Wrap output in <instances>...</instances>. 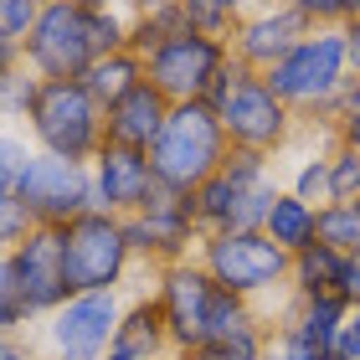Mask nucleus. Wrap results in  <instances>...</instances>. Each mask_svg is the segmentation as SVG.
Returning <instances> with one entry per match:
<instances>
[{"instance_id":"nucleus-1","label":"nucleus","mask_w":360,"mask_h":360,"mask_svg":"<svg viewBox=\"0 0 360 360\" xmlns=\"http://www.w3.org/2000/svg\"><path fill=\"white\" fill-rule=\"evenodd\" d=\"M283 191L273 180V160L268 155H248V150H226L221 170L206 180L201 191H191V211H195V232H263V217L273 206V195Z\"/></svg>"},{"instance_id":"nucleus-2","label":"nucleus","mask_w":360,"mask_h":360,"mask_svg":"<svg viewBox=\"0 0 360 360\" xmlns=\"http://www.w3.org/2000/svg\"><path fill=\"white\" fill-rule=\"evenodd\" d=\"M144 160H150V175H155L160 191H175V195L201 191L206 180L221 170V160H226L221 119L206 103H175Z\"/></svg>"},{"instance_id":"nucleus-3","label":"nucleus","mask_w":360,"mask_h":360,"mask_svg":"<svg viewBox=\"0 0 360 360\" xmlns=\"http://www.w3.org/2000/svg\"><path fill=\"white\" fill-rule=\"evenodd\" d=\"M26 129L37 139V155L68 160V165H93V155L103 150V108L88 98L83 83H41Z\"/></svg>"},{"instance_id":"nucleus-4","label":"nucleus","mask_w":360,"mask_h":360,"mask_svg":"<svg viewBox=\"0 0 360 360\" xmlns=\"http://www.w3.org/2000/svg\"><path fill=\"white\" fill-rule=\"evenodd\" d=\"M57 232H62V273H68L72 293H119L129 263H134L119 217L93 206L83 217H72L68 226H57Z\"/></svg>"},{"instance_id":"nucleus-5","label":"nucleus","mask_w":360,"mask_h":360,"mask_svg":"<svg viewBox=\"0 0 360 360\" xmlns=\"http://www.w3.org/2000/svg\"><path fill=\"white\" fill-rule=\"evenodd\" d=\"M263 83L273 88V98L288 113H314V108H324L340 88L350 83L340 31H309L288 57H278L273 68L263 72Z\"/></svg>"},{"instance_id":"nucleus-6","label":"nucleus","mask_w":360,"mask_h":360,"mask_svg":"<svg viewBox=\"0 0 360 360\" xmlns=\"http://www.w3.org/2000/svg\"><path fill=\"white\" fill-rule=\"evenodd\" d=\"M195 263L206 268V278L237 299H257L288 283V252H278L263 232H211L195 242Z\"/></svg>"},{"instance_id":"nucleus-7","label":"nucleus","mask_w":360,"mask_h":360,"mask_svg":"<svg viewBox=\"0 0 360 360\" xmlns=\"http://www.w3.org/2000/svg\"><path fill=\"white\" fill-rule=\"evenodd\" d=\"M93 62L83 0H46L37 11V26L21 41V68H31L41 83H77Z\"/></svg>"},{"instance_id":"nucleus-8","label":"nucleus","mask_w":360,"mask_h":360,"mask_svg":"<svg viewBox=\"0 0 360 360\" xmlns=\"http://www.w3.org/2000/svg\"><path fill=\"white\" fill-rule=\"evenodd\" d=\"M226 41H211V37H195V31L180 26L175 37H165L144 57V83H150L165 103H201L206 88L217 83V72L226 68Z\"/></svg>"},{"instance_id":"nucleus-9","label":"nucleus","mask_w":360,"mask_h":360,"mask_svg":"<svg viewBox=\"0 0 360 360\" xmlns=\"http://www.w3.org/2000/svg\"><path fill=\"white\" fill-rule=\"evenodd\" d=\"M221 119V134H226V150H248V155H268L283 150L288 134H293V113L273 98V88L263 83L257 72H248L242 83L211 108Z\"/></svg>"},{"instance_id":"nucleus-10","label":"nucleus","mask_w":360,"mask_h":360,"mask_svg":"<svg viewBox=\"0 0 360 360\" xmlns=\"http://www.w3.org/2000/svg\"><path fill=\"white\" fill-rule=\"evenodd\" d=\"M15 201L37 226H68L72 217L93 211V175L88 165H68L52 155H31L21 180H15Z\"/></svg>"},{"instance_id":"nucleus-11","label":"nucleus","mask_w":360,"mask_h":360,"mask_svg":"<svg viewBox=\"0 0 360 360\" xmlns=\"http://www.w3.org/2000/svg\"><path fill=\"white\" fill-rule=\"evenodd\" d=\"M124 242L129 252L144 257V263H186L191 248L201 242V232H195V211H191V195H175V191H160L144 201V211H134V217H124Z\"/></svg>"},{"instance_id":"nucleus-12","label":"nucleus","mask_w":360,"mask_h":360,"mask_svg":"<svg viewBox=\"0 0 360 360\" xmlns=\"http://www.w3.org/2000/svg\"><path fill=\"white\" fill-rule=\"evenodd\" d=\"M119 293H72L46 314V345L52 360H103L119 335Z\"/></svg>"},{"instance_id":"nucleus-13","label":"nucleus","mask_w":360,"mask_h":360,"mask_svg":"<svg viewBox=\"0 0 360 360\" xmlns=\"http://www.w3.org/2000/svg\"><path fill=\"white\" fill-rule=\"evenodd\" d=\"M211 299H217V283L206 278V268L195 263V257L160 268L155 304H160V314H165L170 355H191V350L206 345V314H211Z\"/></svg>"},{"instance_id":"nucleus-14","label":"nucleus","mask_w":360,"mask_h":360,"mask_svg":"<svg viewBox=\"0 0 360 360\" xmlns=\"http://www.w3.org/2000/svg\"><path fill=\"white\" fill-rule=\"evenodd\" d=\"M6 263H11V278H15V288H21L31 319H46L57 304L72 299L68 273H62V232L57 226H31L21 248L6 252Z\"/></svg>"},{"instance_id":"nucleus-15","label":"nucleus","mask_w":360,"mask_h":360,"mask_svg":"<svg viewBox=\"0 0 360 360\" xmlns=\"http://www.w3.org/2000/svg\"><path fill=\"white\" fill-rule=\"evenodd\" d=\"M304 37H309V26H304L299 6H257V11H242L226 52H232V62H242L248 72L263 77L273 62L288 57Z\"/></svg>"},{"instance_id":"nucleus-16","label":"nucleus","mask_w":360,"mask_h":360,"mask_svg":"<svg viewBox=\"0 0 360 360\" xmlns=\"http://www.w3.org/2000/svg\"><path fill=\"white\" fill-rule=\"evenodd\" d=\"M93 206L108 211V217H134V211H144V201L155 195V175H150V160L134 155V150H113V144H103V150L93 155Z\"/></svg>"},{"instance_id":"nucleus-17","label":"nucleus","mask_w":360,"mask_h":360,"mask_svg":"<svg viewBox=\"0 0 360 360\" xmlns=\"http://www.w3.org/2000/svg\"><path fill=\"white\" fill-rule=\"evenodd\" d=\"M165 119H170V103H165L150 83H139L134 93H124L119 103L103 108V144H113V150H134V155H150V144L160 139Z\"/></svg>"},{"instance_id":"nucleus-18","label":"nucleus","mask_w":360,"mask_h":360,"mask_svg":"<svg viewBox=\"0 0 360 360\" xmlns=\"http://www.w3.org/2000/svg\"><path fill=\"white\" fill-rule=\"evenodd\" d=\"M113 340H119V345H124L129 355H134V360H165V355H170L165 314H160L155 293L124 309V314H119V335H113Z\"/></svg>"},{"instance_id":"nucleus-19","label":"nucleus","mask_w":360,"mask_h":360,"mask_svg":"<svg viewBox=\"0 0 360 360\" xmlns=\"http://www.w3.org/2000/svg\"><path fill=\"white\" fill-rule=\"evenodd\" d=\"M314 217H319L314 206H304L299 195L278 191V195H273V206H268V217H263V237L273 242L278 252L299 257L304 248H314Z\"/></svg>"},{"instance_id":"nucleus-20","label":"nucleus","mask_w":360,"mask_h":360,"mask_svg":"<svg viewBox=\"0 0 360 360\" xmlns=\"http://www.w3.org/2000/svg\"><path fill=\"white\" fill-rule=\"evenodd\" d=\"M77 83L88 88V98L98 108H108V103H119L124 93H134L144 83V62L134 52H108V57H93L88 72L77 77Z\"/></svg>"},{"instance_id":"nucleus-21","label":"nucleus","mask_w":360,"mask_h":360,"mask_svg":"<svg viewBox=\"0 0 360 360\" xmlns=\"http://www.w3.org/2000/svg\"><path fill=\"white\" fill-rule=\"evenodd\" d=\"M340 263H345V257L330 252L324 242L304 248L299 257H288V283H293V293H299V304H304V299H330V293H335V278H340Z\"/></svg>"},{"instance_id":"nucleus-22","label":"nucleus","mask_w":360,"mask_h":360,"mask_svg":"<svg viewBox=\"0 0 360 360\" xmlns=\"http://www.w3.org/2000/svg\"><path fill=\"white\" fill-rule=\"evenodd\" d=\"M314 242H324L340 257H360V206L355 201H330L314 217Z\"/></svg>"},{"instance_id":"nucleus-23","label":"nucleus","mask_w":360,"mask_h":360,"mask_svg":"<svg viewBox=\"0 0 360 360\" xmlns=\"http://www.w3.org/2000/svg\"><path fill=\"white\" fill-rule=\"evenodd\" d=\"M129 21H134V11H124V6H88L83 0V26H88L93 57L129 52Z\"/></svg>"},{"instance_id":"nucleus-24","label":"nucleus","mask_w":360,"mask_h":360,"mask_svg":"<svg viewBox=\"0 0 360 360\" xmlns=\"http://www.w3.org/2000/svg\"><path fill=\"white\" fill-rule=\"evenodd\" d=\"M180 11H186V31L211 41H232V31L242 21V6H226V0H180Z\"/></svg>"},{"instance_id":"nucleus-25","label":"nucleus","mask_w":360,"mask_h":360,"mask_svg":"<svg viewBox=\"0 0 360 360\" xmlns=\"http://www.w3.org/2000/svg\"><path fill=\"white\" fill-rule=\"evenodd\" d=\"M288 195H299L304 206H314V211H324L335 201L330 195V160L324 155H309V160H299V170H293V180L283 186Z\"/></svg>"},{"instance_id":"nucleus-26","label":"nucleus","mask_w":360,"mask_h":360,"mask_svg":"<svg viewBox=\"0 0 360 360\" xmlns=\"http://www.w3.org/2000/svg\"><path fill=\"white\" fill-rule=\"evenodd\" d=\"M37 88H41V77L31 72V68H6L0 72V119H26L31 103H37Z\"/></svg>"},{"instance_id":"nucleus-27","label":"nucleus","mask_w":360,"mask_h":360,"mask_svg":"<svg viewBox=\"0 0 360 360\" xmlns=\"http://www.w3.org/2000/svg\"><path fill=\"white\" fill-rule=\"evenodd\" d=\"M309 119H314V124H324V129H330L335 139L355 134V129H360V83L350 77V83L340 88V93H335V98H330V103H324V108H314V113H309Z\"/></svg>"},{"instance_id":"nucleus-28","label":"nucleus","mask_w":360,"mask_h":360,"mask_svg":"<svg viewBox=\"0 0 360 360\" xmlns=\"http://www.w3.org/2000/svg\"><path fill=\"white\" fill-rule=\"evenodd\" d=\"M340 319H345V304H340L335 293H330V299H304L299 309H293V324H299L304 335H314L319 345H330V340H335Z\"/></svg>"},{"instance_id":"nucleus-29","label":"nucleus","mask_w":360,"mask_h":360,"mask_svg":"<svg viewBox=\"0 0 360 360\" xmlns=\"http://www.w3.org/2000/svg\"><path fill=\"white\" fill-rule=\"evenodd\" d=\"M268 360H330V345H319L314 335H304L288 314L278 324V335H268Z\"/></svg>"},{"instance_id":"nucleus-30","label":"nucleus","mask_w":360,"mask_h":360,"mask_svg":"<svg viewBox=\"0 0 360 360\" xmlns=\"http://www.w3.org/2000/svg\"><path fill=\"white\" fill-rule=\"evenodd\" d=\"M324 160H330V195L335 201H360V150L335 144Z\"/></svg>"},{"instance_id":"nucleus-31","label":"nucleus","mask_w":360,"mask_h":360,"mask_svg":"<svg viewBox=\"0 0 360 360\" xmlns=\"http://www.w3.org/2000/svg\"><path fill=\"white\" fill-rule=\"evenodd\" d=\"M31 324V309L21 299V288H15V278H11V263L0 257V335H21Z\"/></svg>"},{"instance_id":"nucleus-32","label":"nucleus","mask_w":360,"mask_h":360,"mask_svg":"<svg viewBox=\"0 0 360 360\" xmlns=\"http://www.w3.org/2000/svg\"><path fill=\"white\" fill-rule=\"evenodd\" d=\"M31 226H37V221H31V217H26V206H21V201H15V191H0V257H6V252H15V248H21V242H26V232H31Z\"/></svg>"},{"instance_id":"nucleus-33","label":"nucleus","mask_w":360,"mask_h":360,"mask_svg":"<svg viewBox=\"0 0 360 360\" xmlns=\"http://www.w3.org/2000/svg\"><path fill=\"white\" fill-rule=\"evenodd\" d=\"M37 11H41V0H0V37L21 46L31 37V26H37Z\"/></svg>"},{"instance_id":"nucleus-34","label":"nucleus","mask_w":360,"mask_h":360,"mask_svg":"<svg viewBox=\"0 0 360 360\" xmlns=\"http://www.w3.org/2000/svg\"><path fill=\"white\" fill-rule=\"evenodd\" d=\"M37 155L26 139H15V134H6L0 129V191H15V180H21V170H26V160Z\"/></svg>"},{"instance_id":"nucleus-35","label":"nucleus","mask_w":360,"mask_h":360,"mask_svg":"<svg viewBox=\"0 0 360 360\" xmlns=\"http://www.w3.org/2000/svg\"><path fill=\"white\" fill-rule=\"evenodd\" d=\"M330 360H360V309H345V319L330 340Z\"/></svg>"},{"instance_id":"nucleus-36","label":"nucleus","mask_w":360,"mask_h":360,"mask_svg":"<svg viewBox=\"0 0 360 360\" xmlns=\"http://www.w3.org/2000/svg\"><path fill=\"white\" fill-rule=\"evenodd\" d=\"M335 299L345 309H360V257H345L340 263V278H335Z\"/></svg>"},{"instance_id":"nucleus-37","label":"nucleus","mask_w":360,"mask_h":360,"mask_svg":"<svg viewBox=\"0 0 360 360\" xmlns=\"http://www.w3.org/2000/svg\"><path fill=\"white\" fill-rule=\"evenodd\" d=\"M340 46H345V72L360 83V6H355V15L345 26H340Z\"/></svg>"},{"instance_id":"nucleus-38","label":"nucleus","mask_w":360,"mask_h":360,"mask_svg":"<svg viewBox=\"0 0 360 360\" xmlns=\"http://www.w3.org/2000/svg\"><path fill=\"white\" fill-rule=\"evenodd\" d=\"M0 360H41L21 335H0Z\"/></svg>"},{"instance_id":"nucleus-39","label":"nucleus","mask_w":360,"mask_h":360,"mask_svg":"<svg viewBox=\"0 0 360 360\" xmlns=\"http://www.w3.org/2000/svg\"><path fill=\"white\" fill-rule=\"evenodd\" d=\"M15 62H21V46L0 37V72H6V68H15Z\"/></svg>"},{"instance_id":"nucleus-40","label":"nucleus","mask_w":360,"mask_h":360,"mask_svg":"<svg viewBox=\"0 0 360 360\" xmlns=\"http://www.w3.org/2000/svg\"><path fill=\"white\" fill-rule=\"evenodd\" d=\"M103 360H134V355H129V350L119 345V340H113V345H108V355H103Z\"/></svg>"},{"instance_id":"nucleus-41","label":"nucleus","mask_w":360,"mask_h":360,"mask_svg":"<svg viewBox=\"0 0 360 360\" xmlns=\"http://www.w3.org/2000/svg\"><path fill=\"white\" fill-rule=\"evenodd\" d=\"M170 360H217L211 350H191V355H170Z\"/></svg>"},{"instance_id":"nucleus-42","label":"nucleus","mask_w":360,"mask_h":360,"mask_svg":"<svg viewBox=\"0 0 360 360\" xmlns=\"http://www.w3.org/2000/svg\"><path fill=\"white\" fill-rule=\"evenodd\" d=\"M335 144H350V150H360V129H355V134H345V139H335Z\"/></svg>"},{"instance_id":"nucleus-43","label":"nucleus","mask_w":360,"mask_h":360,"mask_svg":"<svg viewBox=\"0 0 360 360\" xmlns=\"http://www.w3.org/2000/svg\"><path fill=\"white\" fill-rule=\"evenodd\" d=\"M221 360V355H217ZM226 360H268V350H257V355H226Z\"/></svg>"},{"instance_id":"nucleus-44","label":"nucleus","mask_w":360,"mask_h":360,"mask_svg":"<svg viewBox=\"0 0 360 360\" xmlns=\"http://www.w3.org/2000/svg\"><path fill=\"white\" fill-rule=\"evenodd\" d=\"M355 206H360V201H355Z\"/></svg>"}]
</instances>
